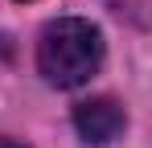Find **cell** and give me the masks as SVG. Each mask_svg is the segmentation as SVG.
<instances>
[{
	"mask_svg": "<svg viewBox=\"0 0 152 148\" xmlns=\"http://www.w3.org/2000/svg\"><path fill=\"white\" fill-rule=\"evenodd\" d=\"M103 66V33L91 21L62 17L50 21L37 37V70L45 74V82L70 91L91 82L95 70Z\"/></svg>",
	"mask_w": 152,
	"mask_h": 148,
	"instance_id": "6da1fadb",
	"label": "cell"
},
{
	"mask_svg": "<svg viewBox=\"0 0 152 148\" xmlns=\"http://www.w3.org/2000/svg\"><path fill=\"white\" fill-rule=\"evenodd\" d=\"M0 148H25V144H17V140H4V136H0Z\"/></svg>",
	"mask_w": 152,
	"mask_h": 148,
	"instance_id": "3957f363",
	"label": "cell"
},
{
	"mask_svg": "<svg viewBox=\"0 0 152 148\" xmlns=\"http://www.w3.org/2000/svg\"><path fill=\"white\" fill-rule=\"evenodd\" d=\"M74 127H78V136L86 144H111L127 127V115H124V107L115 99H91V103H78Z\"/></svg>",
	"mask_w": 152,
	"mask_h": 148,
	"instance_id": "7a4b0ae2",
	"label": "cell"
}]
</instances>
